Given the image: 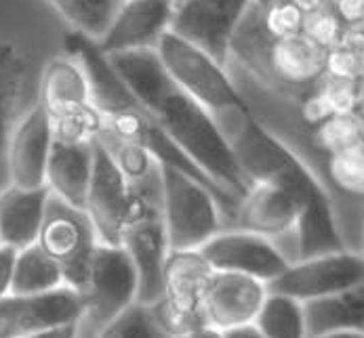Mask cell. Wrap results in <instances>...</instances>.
<instances>
[{"label": "cell", "instance_id": "obj_19", "mask_svg": "<svg viewBox=\"0 0 364 338\" xmlns=\"http://www.w3.org/2000/svg\"><path fill=\"white\" fill-rule=\"evenodd\" d=\"M49 200V187L19 190L9 185L0 192V244L17 252L34 246L45 223Z\"/></svg>", "mask_w": 364, "mask_h": 338}, {"label": "cell", "instance_id": "obj_25", "mask_svg": "<svg viewBox=\"0 0 364 338\" xmlns=\"http://www.w3.org/2000/svg\"><path fill=\"white\" fill-rule=\"evenodd\" d=\"M95 338H173L160 322L154 305L133 302L122 309L112 322L95 334Z\"/></svg>", "mask_w": 364, "mask_h": 338}, {"label": "cell", "instance_id": "obj_6", "mask_svg": "<svg viewBox=\"0 0 364 338\" xmlns=\"http://www.w3.org/2000/svg\"><path fill=\"white\" fill-rule=\"evenodd\" d=\"M82 294V317L95 334L137 300V271L122 246L97 244Z\"/></svg>", "mask_w": 364, "mask_h": 338}, {"label": "cell", "instance_id": "obj_30", "mask_svg": "<svg viewBox=\"0 0 364 338\" xmlns=\"http://www.w3.org/2000/svg\"><path fill=\"white\" fill-rule=\"evenodd\" d=\"M343 32H346V28L339 21V17L333 13L331 6H324L316 13H310L304 19V34L324 50L337 47Z\"/></svg>", "mask_w": 364, "mask_h": 338}, {"label": "cell", "instance_id": "obj_23", "mask_svg": "<svg viewBox=\"0 0 364 338\" xmlns=\"http://www.w3.org/2000/svg\"><path fill=\"white\" fill-rule=\"evenodd\" d=\"M255 326L263 338H308L304 302L269 290L255 317Z\"/></svg>", "mask_w": 364, "mask_h": 338}, {"label": "cell", "instance_id": "obj_28", "mask_svg": "<svg viewBox=\"0 0 364 338\" xmlns=\"http://www.w3.org/2000/svg\"><path fill=\"white\" fill-rule=\"evenodd\" d=\"M259 9L261 26L269 38L278 40V38H289V36H297L304 32L306 15L291 0H276V2H272L267 6H259Z\"/></svg>", "mask_w": 364, "mask_h": 338}, {"label": "cell", "instance_id": "obj_21", "mask_svg": "<svg viewBox=\"0 0 364 338\" xmlns=\"http://www.w3.org/2000/svg\"><path fill=\"white\" fill-rule=\"evenodd\" d=\"M308 338L339 330L364 332V282L337 294L304 302Z\"/></svg>", "mask_w": 364, "mask_h": 338}, {"label": "cell", "instance_id": "obj_38", "mask_svg": "<svg viewBox=\"0 0 364 338\" xmlns=\"http://www.w3.org/2000/svg\"><path fill=\"white\" fill-rule=\"evenodd\" d=\"M358 252L364 254V221H363V229H360V244H358Z\"/></svg>", "mask_w": 364, "mask_h": 338}, {"label": "cell", "instance_id": "obj_32", "mask_svg": "<svg viewBox=\"0 0 364 338\" xmlns=\"http://www.w3.org/2000/svg\"><path fill=\"white\" fill-rule=\"evenodd\" d=\"M15 256L17 250L0 244V300L11 294V282H13V269H15Z\"/></svg>", "mask_w": 364, "mask_h": 338}, {"label": "cell", "instance_id": "obj_39", "mask_svg": "<svg viewBox=\"0 0 364 338\" xmlns=\"http://www.w3.org/2000/svg\"><path fill=\"white\" fill-rule=\"evenodd\" d=\"M358 87H360V99H363V105H364V74L360 76V80H358Z\"/></svg>", "mask_w": 364, "mask_h": 338}, {"label": "cell", "instance_id": "obj_17", "mask_svg": "<svg viewBox=\"0 0 364 338\" xmlns=\"http://www.w3.org/2000/svg\"><path fill=\"white\" fill-rule=\"evenodd\" d=\"M51 124L74 118L95 107L85 67L72 55L51 59L38 82V101Z\"/></svg>", "mask_w": 364, "mask_h": 338}, {"label": "cell", "instance_id": "obj_7", "mask_svg": "<svg viewBox=\"0 0 364 338\" xmlns=\"http://www.w3.org/2000/svg\"><path fill=\"white\" fill-rule=\"evenodd\" d=\"M36 244L59 265L65 286L82 292L100 244L85 210L72 208L51 195Z\"/></svg>", "mask_w": 364, "mask_h": 338}, {"label": "cell", "instance_id": "obj_18", "mask_svg": "<svg viewBox=\"0 0 364 338\" xmlns=\"http://www.w3.org/2000/svg\"><path fill=\"white\" fill-rule=\"evenodd\" d=\"M95 141L93 143H70L53 139L49 166H47V187L53 197L63 204L85 210L87 193L93 175Z\"/></svg>", "mask_w": 364, "mask_h": 338}, {"label": "cell", "instance_id": "obj_13", "mask_svg": "<svg viewBox=\"0 0 364 338\" xmlns=\"http://www.w3.org/2000/svg\"><path fill=\"white\" fill-rule=\"evenodd\" d=\"M51 147V120L36 103L17 120L4 147L11 185L19 190L47 187V166Z\"/></svg>", "mask_w": 364, "mask_h": 338}, {"label": "cell", "instance_id": "obj_29", "mask_svg": "<svg viewBox=\"0 0 364 338\" xmlns=\"http://www.w3.org/2000/svg\"><path fill=\"white\" fill-rule=\"evenodd\" d=\"M318 93L326 101L328 109L333 114H348V111H358L363 105L360 99V87L354 80H343L324 74L318 82Z\"/></svg>", "mask_w": 364, "mask_h": 338}, {"label": "cell", "instance_id": "obj_8", "mask_svg": "<svg viewBox=\"0 0 364 338\" xmlns=\"http://www.w3.org/2000/svg\"><path fill=\"white\" fill-rule=\"evenodd\" d=\"M360 282H364V254L346 248L306 261H293L282 276L267 284V290L308 302L352 288Z\"/></svg>", "mask_w": 364, "mask_h": 338}, {"label": "cell", "instance_id": "obj_14", "mask_svg": "<svg viewBox=\"0 0 364 338\" xmlns=\"http://www.w3.org/2000/svg\"><path fill=\"white\" fill-rule=\"evenodd\" d=\"M173 17V0H122L105 34L95 45L105 55L156 50L160 38L171 32Z\"/></svg>", "mask_w": 364, "mask_h": 338}, {"label": "cell", "instance_id": "obj_1", "mask_svg": "<svg viewBox=\"0 0 364 338\" xmlns=\"http://www.w3.org/2000/svg\"><path fill=\"white\" fill-rule=\"evenodd\" d=\"M133 97L156 118L175 145L208 179L240 202L251 187L221 126L203 105L186 95L166 74L156 50L107 55Z\"/></svg>", "mask_w": 364, "mask_h": 338}, {"label": "cell", "instance_id": "obj_37", "mask_svg": "<svg viewBox=\"0 0 364 338\" xmlns=\"http://www.w3.org/2000/svg\"><path fill=\"white\" fill-rule=\"evenodd\" d=\"M314 338H364V332H358V330H339V332H326V334H320V337Z\"/></svg>", "mask_w": 364, "mask_h": 338}, {"label": "cell", "instance_id": "obj_33", "mask_svg": "<svg viewBox=\"0 0 364 338\" xmlns=\"http://www.w3.org/2000/svg\"><path fill=\"white\" fill-rule=\"evenodd\" d=\"M19 338H78V322L49 328V330H41V332H32V334H26V337Z\"/></svg>", "mask_w": 364, "mask_h": 338}, {"label": "cell", "instance_id": "obj_24", "mask_svg": "<svg viewBox=\"0 0 364 338\" xmlns=\"http://www.w3.org/2000/svg\"><path fill=\"white\" fill-rule=\"evenodd\" d=\"M76 34L97 43L112 23L122 0H49Z\"/></svg>", "mask_w": 364, "mask_h": 338}, {"label": "cell", "instance_id": "obj_11", "mask_svg": "<svg viewBox=\"0 0 364 338\" xmlns=\"http://www.w3.org/2000/svg\"><path fill=\"white\" fill-rule=\"evenodd\" d=\"M82 294L70 286L43 294H9L0 300V337L19 338L57 326L76 324L82 317Z\"/></svg>", "mask_w": 364, "mask_h": 338}, {"label": "cell", "instance_id": "obj_40", "mask_svg": "<svg viewBox=\"0 0 364 338\" xmlns=\"http://www.w3.org/2000/svg\"><path fill=\"white\" fill-rule=\"evenodd\" d=\"M181 2H183V0H173V4H175V9H177V6H179Z\"/></svg>", "mask_w": 364, "mask_h": 338}, {"label": "cell", "instance_id": "obj_36", "mask_svg": "<svg viewBox=\"0 0 364 338\" xmlns=\"http://www.w3.org/2000/svg\"><path fill=\"white\" fill-rule=\"evenodd\" d=\"M177 338H221V332L210 328V326H200V328L190 330V332H186V334H181V337Z\"/></svg>", "mask_w": 364, "mask_h": 338}, {"label": "cell", "instance_id": "obj_10", "mask_svg": "<svg viewBox=\"0 0 364 338\" xmlns=\"http://www.w3.org/2000/svg\"><path fill=\"white\" fill-rule=\"evenodd\" d=\"M198 252L213 271L249 276L263 284H272L291 265L274 241L242 229H221Z\"/></svg>", "mask_w": 364, "mask_h": 338}, {"label": "cell", "instance_id": "obj_34", "mask_svg": "<svg viewBox=\"0 0 364 338\" xmlns=\"http://www.w3.org/2000/svg\"><path fill=\"white\" fill-rule=\"evenodd\" d=\"M221 338H263V334H261L259 328L253 322V324H245V326L221 330Z\"/></svg>", "mask_w": 364, "mask_h": 338}, {"label": "cell", "instance_id": "obj_15", "mask_svg": "<svg viewBox=\"0 0 364 338\" xmlns=\"http://www.w3.org/2000/svg\"><path fill=\"white\" fill-rule=\"evenodd\" d=\"M265 296L267 284L255 278L213 271L205 290V324L219 332L253 324Z\"/></svg>", "mask_w": 364, "mask_h": 338}, {"label": "cell", "instance_id": "obj_3", "mask_svg": "<svg viewBox=\"0 0 364 338\" xmlns=\"http://www.w3.org/2000/svg\"><path fill=\"white\" fill-rule=\"evenodd\" d=\"M158 179L168 250H200L221 231L219 200L183 170L158 164Z\"/></svg>", "mask_w": 364, "mask_h": 338}, {"label": "cell", "instance_id": "obj_35", "mask_svg": "<svg viewBox=\"0 0 364 338\" xmlns=\"http://www.w3.org/2000/svg\"><path fill=\"white\" fill-rule=\"evenodd\" d=\"M304 15H310V13H316L324 6H328V0H291Z\"/></svg>", "mask_w": 364, "mask_h": 338}, {"label": "cell", "instance_id": "obj_4", "mask_svg": "<svg viewBox=\"0 0 364 338\" xmlns=\"http://www.w3.org/2000/svg\"><path fill=\"white\" fill-rule=\"evenodd\" d=\"M156 55L171 80L186 95L203 105L213 118L249 109L230 80L223 63L194 43L177 36L175 32H166L158 43Z\"/></svg>", "mask_w": 364, "mask_h": 338}, {"label": "cell", "instance_id": "obj_22", "mask_svg": "<svg viewBox=\"0 0 364 338\" xmlns=\"http://www.w3.org/2000/svg\"><path fill=\"white\" fill-rule=\"evenodd\" d=\"M61 286H65V282H63V273L59 265L38 244L28 246L17 252L11 294L15 296L43 294V292H51Z\"/></svg>", "mask_w": 364, "mask_h": 338}, {"label": "cell", "instance_id": "obj_2", "mask_svg": "<svg viewBox=\"0 0 364 338\" xmlns=\"http://www.w3.org/2000/svg\"><path fill=\"white\" fill-rule=\"evenodd\" d=\"M120 246L127 250L137 271V302L156 305L162 296L164 263L171 252L162 219L158 168L150 177L131 183Z\"/></svg>", "mask_w": 364, "mask_h": 338}, {"label": "cell", "instance_id": "obj_26", "mask_svg": "<svg viewBox=\"0 0 364 338\" xmlns=\"http://www.w3.org/2000/svg\"><path fill=\"white\" fill-rule=\"evenodd\" d=\"M314 141L326 156L360 143L364 141V111L358 109L328 116L314 126Z\"/></svg>", "mask_w": 364, "mask_h": 338}, {"label": "cell", "instance_id": "obj_16", "mask_svg": "<svg viewBox=\"0 0 364 338\" xmlns=\"http://www.w3.org/2000/svg\"><path fill=\"white\" fill-rule=\"evenodd\" d=\"M261 17V15H259ZM261 53L257 61L265 65V72L289 87L318 84L326 67V50L318 47L304 32L289 38H269L261 26ZM253 57V59H255Z\"/></svg>", "mask_w": 364, "mask_h": 338}, {"label": "cell", "instance_id": "obj_27", "mask_svg": "<svg viewBox=\"0 0 364 338\" xmlns=\"http://www.w3.org/2000/svg\"><path fill=\"white\" fill-rule=\"evenodd\" d=\"M326 177L341 193L364 197V141L326 156Z\"/></svg>", "mask_w": 364, "mask_h": 338}, {"label": "cell", "instance_id": "obj_31", "mask_svg": "<svg viewBox=\"0 0 364 338\" xmlns=\"http://www.w3.org/2000/svg\"><path fill=\"white\" fill-rule=\"evenodd\" d=\"M333 13L348 28L364 26V0H331Z\"/></svg>", "mask_w": 364, "mask_h": 338}, {"label": "cell", "instance_id": "obj_9", "mask_svg": "<svg viewBox=\"0 0 364 338\" xmlns=\"http://www.w3.org/2000/svg\"><path fill=\"white\" fill-rule=\"evenodd\" d=\"M253 0H183L175 9L171 32L225 63L232 40Z\"/></svg>", "mask_w": 364, "mask_h": 338}, {"label": "cell", "instance_id": "obj_5", "mask_svg": "<svg viewBox=\"0 0 364 338\" xmlns=\"http://www.w3.org/2000/svg\"><path fill=\"white\" fill-rule=\"evenodd\" d=\"M213 269L198 250H173L162 273V296L154 305L160 322L177 338L205 324V290Z\"/></svg>", "mask_w": 364, "mask_h": 338}, {"label": "cell", "instance_id": "obj_12", "mask_svg": "<svg viewBox=\"0 0 364 338\" xmlns=\"http://www.w3.org/2000/svg\"><path fill=\"white\" fill-rule=\"evenodd\" d=\"M131 183L109 158L102 143L95 139L93 175L87 193L85 214L89 217L100 244L120 246L124 221L129 212Z\"/></svg>", "mask_w": 364, "mask_h": 338}, {"label": "cell", "instance_id": "obj_20", "mask_svg": "<svg viewBox=\"0 0 364 338\" xmlns=\"http://www.w3.org/2000/svg\"><path fill=\"white\" fill-rule=\"evenodd\" d=\"M30 84V57L13 38L0 36V153L21 111Z\"/></svg>", "mask_w": 364, "mask_h": 338}]
</instances>
